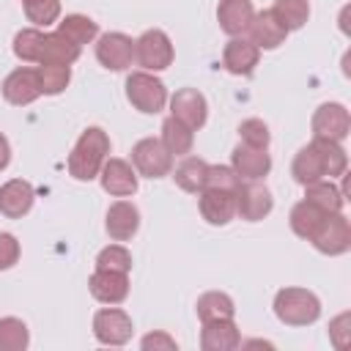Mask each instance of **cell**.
Instances as JSON below:
<instances>
[{
	"instance_id": "6da1fadb",
	"label": "cell",
	"mask_w": 351,
	"mask_h": 351,
	"mask_svg": "<svg viewBox=\"0 0 351 351\" xmlns=\"http://www.w3.org/2000/svg\"><path fill=\"white\" fill-rule=\"evenodd\" d=\"M346 170H348V154L335 140H315L313 137L307 145H302L296 151V156L291 162V176L302 186L321 181V178L346 176Z\"/></svg>"
},
{
	"instance_id": "7a4b0ae2",
	"label": "cell",
	"mask_w": 351,
	"mask_h": 351,
	"mask_svg": "<svg viewBox=\"0 0 351 351\" xmlns=\"http://www.w3.org/2000/svg\"><path fill=\"white\" fill-rule=\"evenodd\" d=\"M107 156H110V134L101 126H88L77 137V143L66 159L69 176L77 181H93V178H99V170Z\"/></svg>"
},
{
	"instance_id": "3957f363",
	"label": "cell",
	"mask_w": 351,
	"mask_h": 351,
	"mask_svg": "<svg viewBox=\"0 0 351 351\" xmlns=\"http://www.w3.org/2000/svg\"><path fill=\"white\" fill-rule=\"evenodd\" d=\"M274 315L285 326H310L321 318V299L307 288H280L274 293Z\"/></svg>"
},
{
	"instance_id": "277c9868",
	"label": "cell",
	"mask_w": 351,
	"mask_h": 351,
	"mask_svg": "<svg viewBox=\"0 0 351 351\" xmlns=\"http://www.w3.org/2000/svg\"><path fill=\"white\" fill-rule=\"evenodd\" d=\"M126 99L143 115H156L167 104V85L151 71H132L126 77Z\"/></svg>"
},
{
	"instance_id": "5b68a950",
	"label": "cell",
	"mask_w": 351,
	"mask_h": 351,
	"mask_svg": "<svg viewBox=\"0 0 351 351\" xmlns=\"http://www.w3.org/2000/svg\"><path fill=\"white\" fill-rule=\"evenodd\" d=\"M176 58V49H173V41L165 30L159 27H151L145 30L140 38H134V63L143 66V71H165Z\"/></svg>"
},
{
	"instance_id": "8992f818",
	"label": "cell",
	"mask_w": 351,
	"mask_h": 351,
	"mask_svg": "<svg viewBox=\"0 0 351 351\" xmlns=\"http://www.w3.org/2000/svg\"><path fill=\"white\" fill-rule=\"evenodd\" d=\"M321 255H329V258H337V255H346L351 250V225L348 219L343 217V211H335V214H324V219L318 222V228L313 230V236L307 239Z\"/></svg>"
},
{
	"instance_id": "52a82bcc",
	"label": "cell",
	"mask_w": 351,
	"mask_h": 351,
	"mask_svg": "<svg viewBox=\"0 0 351 351\" xmlns=\"http://www.w3.org/2000/svg\"><path fill=\"white\" fill-rule=\"evenodd\" d=\"M132 167L143 178H165L173 170V154L162 145L159 137H143L132 148Z\"/></svg>"
},
{
	"instance_id": "ba28073f",
	"label": "cell",
	"mask_w": 351,
	"mask_h": 351,
	"mask_svg": "<svg viewBox=\"0 0 351 351\" xmlns=\"http://www.w3.org/2000/svg\"><path fill=\"white\" fill-rule=\"evenodd\" d=\"M134 324L132 315L115 304H107L101 310H96L93 315V337L101 346H126L132 340Z\"/></svg>"
},
{
	"instance_id": "9c48e42d",
	"label": "cell",
	"mask_w": 351,
	"mask_h": 351,
	"mask_svg": "<svg viewBox=\"0 0 351 351\" xmlns=\"http://www.w3.org/2000/svg\"><path fill=\"white\" fill-rule=\"evenodd\" d=\"M96 60L107 71H126L134 63V38L121 30L101 33L96 38Z\"/></svg>"
},
{
	"instance_id": "30bf717a",
	"label": "cell",
	"mask_w": 351,
	"mask_h": 351,
	"mask_svg": "<svg viewBox=\"0 0 351 351\" xmlns=\"http://www.w3.org/2000/svg\"><path fill=\"white\" fill-rule=\"evenodd\" d=\"M313 137L315 140H335L343 143L351 132V112L346 110V104L340 101H324L315 112H313Z\"/></svg>"
},
{
	"instance_id": "8fae6325",
	"label": "cell",
	"mask_w": 351,
	"mask_h": 351,
	"mask_svg": "<svg viewBox=\"0 0 351 351\" xmlns=\"http://www.w3.org/2000/svg\"><path fill=\"white\" fill-rule=\"evenodd\" d=\"M274 208V197L261 181H241L236 186V217L244 222H261Z\"/></svg>"
},
{
	"instance_id": "7c38bea8",
	"label": "cell",
	"mask_w": 351,
	"mask_h": 351,
	"mask_svg": "<svg viewBox=\"0 0 351 351\" xmlns=\"http://www.w3.org/2000/svg\"><path fill=\"white\" fill-rule=\"evenodd\" d=\"M137 170L132 167V162L118 159V156H107L101 170H99V181L101 189L112 197H132L137 192Z\"/></svg>"
},
{
	"instance_id": "4fadbf2b",
	"label": "cell",
	"mask_w": 351,
	"mask_h": 351,
	"mask_svg": "<svg viewBox=\"0 0 351 351\" xmlns=\"http://www.w3.org/2000/svg\"><path fill=\"white\" fill-rule=\"evenodd\" d=\"M167 101H170V115L178 118L181 123H186L189 129L197 132L200 126H206V121H208V101H206V96L197 88H181Z\"/></svg>"
},
{
	"instance_id": "5bb4252c",
	"label": "cell",
	"mask_w": 351,
	"mask_h": 351,
	"mask_svg": "<svg viewBox=\"0 0 351 351\" xmlns=\"http://www.w3.org/2000/svg\"><path fill=\"white\" fill-rule=\"evenodd\" d=\"M41 96V85H38V71L30 66H19L14 69L5 80H3V99L14 107H27Z\"/></svg>"
},
{
	"instance_id": "9a60e30c",
	"label": "cell",
	"mask_w": 351,
	"mask_h": 351,
	"mask_svg": "<svg viewBox=\"0 0 351 351\" xmlns=\"http://www.w3.org/2000/svg\"><path fill=\"white\" fill-rule=\"evenodd\" d=\"M197 208H200V217L208 225L222 228V225L236 219V192H230V189H203V192H197Z\"/></svg>"
},
{
	"instance_id": "2e32d148",
	"label": "cell",
	"mask_w": 351,
	"mask_h": 351,
	"mask_svg": "<svg viewBox=\"0 0 351 351\" xmlns=\"http://www.w3.org/2000/svg\"><path fill=\"white\" fill-rule=\"evenodd\" d=\"M247 38L263 52H269V49H277L280 44H285V38H288V27L277 19V14L271 11V8H263V11H258L255 16H252V22H250V27H247Z\"/></svg>"
},
{
	"instance_id": "e0dca14e",
	"label": "cell",
	"mask_w": 351,
	"mask_h": 351,
	"mask_svg": "<svg viewBox=\"0 0 351 351\" xmlns=\"http://www.w3.org/2000/svg\"><path fill=\"white\" fill-rule=\"evenodd\" d=\"M230 167L236 170V176L241 181H261L271 170L269 148H252V145L239 143L233 148V154H230Z\"/></svg>"
},
{
	"instance_id": "ac0fdd59",
	"label": "cell",
	"mask_w": 351,
	"mask_h": 351,
	"mask_svg": "<svg viewBox=\"0 0 351 351\" xmlns=\"http://www.w3.org/2000/svg\"><path fill=\"white\" fill-rule=\"evenodd\" d=\"M258 60H261V49L244 36H233L222 49V66L233 77H250Z\"/></svg>"
},
{
	"instance_id": "d6986e66",
	"label": "cell",
	"mask_w": 351,
	"mask_h": 351,
	"mask_svg": "<svg viewBox=\"0 0 351 351\" xmlns=\"http://www.w3.org/2000/svg\"><path fill=\"white\" fill-rule=\"evenodd\" d=\"M90 296L101 304H121L129 296V274L126 271H110V269H96L88 280Z\"/></svg>"
},
{
	"instance_id": "ffe728a7",
	"label": "cell",
	"mask_w": 351,
	"mask_h": 351,
	"mask_svg": "<svg viewBox=\"0 0 351 351\" xmlns=\"http://www.w3.org/2000/svg\"><path fill=\"white\" fill-rule=\"evenodd\" d=\"M104 230L112 241H129L140 230V208L132 200H115L107 208Z\"/></svg>"
},
{
	"instance_id": "44dd1931",
	"label": "cell",
	"mask_w": 351,
	"mask_h": 351,
	"mask_svg": "<svg viewBox=\"0 0 351 351\" xmlns=\"http://www.w3.org/2000/svg\"><path fill=\"white\" fill-rule=\"evenodd\" d=\"M36 200V189L25 178H11L0 186V214L8 219H22Z\"/></svg>"
},
{
	"instance_id": "7402d4cb",
	"label": "cell",
	"mask_w": 351,
	"mask_h": 351,
	"mask_svg": "<svg viewBox=\"0 0 351 351\" xmlns=\"http://www.w3.org/2000/svg\"><path fill=\"white\" fill-rule=\"evenodd\" d=\"M241 346V332L233 318L203 321L200 329V348L203 351H233Z\"/></svg>"
},
{
	"instance_id": "603a6c76",
	"label": "cell",
	"mask_w": 351,
	"mask_h": 351,
	"mask_svg": "<svg viewBox=\"0 0 351 351\" xmlns=\"http://www.w3.org/2000/svg\"><path fill=\"white\" fill-rule=\"evenodd\" d=\"M252 16H255L252 0H219V5H217L219 30L228 33L230 38L233 36H244L250 22H252Z\"/></svg>"
},
{
	"instance_id": "cb8c5ba5",
	"label": "cell",
	"mask_w": 351,
	"mask_h": 351,
	"mask_svg": "<svg viewBox=\"0 0 351 351\" xmlns=\"http://www.w3.org/2000/svg\"><path fill=\"white\" fill-rule=\"evenodd\" d=\"M206 170H208V162L200 159V156H181V162L176 165V170H170L173 181L178 189L189 192V195H197L206 189Z\"/></svg>"
},
{
	"instance_id": "d4e9b609",
	"label": "cell",
	"mask_w": 351,
	"mask_h": 351,
	"mask_svg": "<svg viewBox=\"0 0 351 351\" xmlns=\"http://www.w3.org/2000/svg\"><path fill=\"white\" fill-rule=\"evenodd\" d=\"M82 47L71 44L66 36L55 33H44V44H41V55H38V66L41 63H58V66H71L77 63Z\"/></svg>"
},
{
	"instance_id": "484cf974",
	"label": "cell",
	"mask_w": 351,
	"mask_h": 351,
	"mask_svg": "<svg viewBox=\"0 0 351 351\" xmlns=\"http://www.w3.org/2000/svg\"><path fill=\"white\" fill-rule=\"evenodd\" d=\"M162 145L173 154V156H186L192 154V145H195V129H189L186 123H181L178 118L167 115L162 121V134H159Z\"/></svg>"
},
{
	"instance_id": "4316f807",
	"label": "cell",
	"mask_w": 351,
	"mask_h": 351,
	"mask_svg": "<svg viewBox=\"0 0 351 351\" xmlns=\"http://www.w3.org/2000/svg\"><path fill=\"white\" fill-rule=\"evenodd\" d=\"M304 200H310L313 206H318L326 214H335V211H343L346 192L340 186H335L332 178H321V181H313L304 186Z\"/></svg>"
},
{
	"instance_id": "83f0119b",
	"label": "cell",
	"mask_w": 351,
	"mask_h": 351,
	"mask_svg": "<svg viewBox=\"0 0 351 351\" xmlns=\"http://www.w3.org/2000/svg\"><path fill=\"white\" fill-rule=\"evenodd\" d=\"M58 33L66 36L71 44L85 47V44L99 38V22H93L88 14H66L58 22Z\"/></svg>"
},
{
	"instance_id": "f1b7e54d",
	"label": "cell",
	"mask_w": 351,
	"mask_h": 351,
	"mask_svg": "<svg viewBox=\"0 0 351 351\" xmlns=\"http://www.w3.org/2000/svg\"><path fill=\"white\" fill-rule=\"evenodd\" d=\"M195 313L200 321H217V318H233L236 304L225 291H206L195 302Z\"/></svg>"
},
{
	"instance_id": "f546056e",
	"label": "cell",
	"mask_w": 351,
	"mask_h": 351,
	"mask_svg": "<svg viewBox=\"0 0 351 351\" xmlns=\"http://www.w3.org/2000/svg\"><path fill=\"white\" fill-rule=\"evenodd\" d=\"M324 214L326 211H321L318 206H313L310 200H299L293 208H291V217H288V222H291V230L299 236V239H310L313 236V230L318 228V222L324 219Z\"/></svg>"
},
{
	"instance_id": "4dcf8cb0",
	"label": "cell",
	"mask_w": 351,
	"mask_h": 351,
	"mask_svg": "<svg viewBox=\"0 0 351 351\" xmlns=\"http://www.w3.org/2000/svg\"><path fill=\"white\" fill-rule=\"evenodd\" d=\"M30 346V329L22 318H0V351H25Z\"/></svg>"
},
{
	"instance_id": "1f68e13d",
	"label": "cell",
	"mask_w": 351,
	"mask_h": 351,
	"mask_svg": "<svg viewBox=\"0 0 351 351\" xmlns=\"http://www.w3.org/2000/svg\"><path fill=\"white\" fill-rule=\"evenodd\" d=\"M38 85L41 96H58L69 88L71 82V66H58V63H41L38 69Z\"/></svg>"
},
{
	"instance_id": "d6a6232c",
	"label": "cell",
	"mask_w": 351,
	"mask_h": 351,
	"mask_svg": "<svg viewBox=\"0 0 351 351\" xmlns=\"http://www.w3.org/2000/svg\"><path fill=\"white\" fill-rule=\"evenodd\" d=\"M271 11L277 14V19L291 30H302L310 19V0H274Z\"/></svg>"
},
{
	"instance_id": "836d02e7",
	"label": "cell",
	"mask_w": 351,
	"mask_h": 351,
	"mask_svg": "<svg viewBox=\"0 0 351 351\" xmlns=\"http://www.w3.org/2000/svg\"><path fill=\"white\" fill-rule=\"evenodd\" d=\"M41 44H44V33L38 27H22L14 36V55L22 63H38L41 55Z\"/></svg>"
},
{
	"instance_id": "e575fe53",
	"label": "cell",
	"mask_w": 351,
	"mask_h": 351,
	"mask_svg": "<svg viewBox=\"0 0 351 351\" xmlns=\"http://www.w3.org/2000/svg\"><path fill=\"white\" fill-rule=\"evenodd\" d=\"M27 22L36 27H47L60 19V0H19Z\"/></svg>"
},
{
	"instance_id": "d590c367",
	"label": "cell",
	"mask_w": 351,
	"mask_h": 351,
	"mask_svg": "<svg viewBox=\"0 0 351 351\" xmlns=\"http://www.w3.org/2000/svg\"><path fill=\"white\" fill-rule=\"evenodd\" d=\"M96 269H110V271H132V252L115 241V244H107L104 250H99L96 255Z\"/></svg>"
},
{
	"instance_id": "8d00e7d4",
	"label": "cell",
	"mask_w": 351,
	"mask_h": 351,
	"mask_svg": "<svg viewBox=\"0 0 351 351\" xmlns=\"http://www.w3.org/2000/svg\"><path fill=\"white\" fill-rule=\"evenodd\" d=\"M239 143L252 145V148H269L271 132H269L266 121H261V118H244L239 123Z\"/></svg>"
},
{
	"instance_id": "74e56055",
	"label": "cell",
	"mask_w": 351,
	"mask_h": 351,
	"mask_svg": "<svg viewBox=\"0 0 351 351\" xmlns=\"http://www.w3.org/2000/svg\"><path fill=\"white\" fill-rule=\"evenodd\" d=\"M239 184H241V178L236 176V170L230 165H208L206 189H230V192H236Z\"/></svg>"
},
{
	"instance_id": "f35d334b",
	"label": "cell",
	"mask_w": 351,
	"mask_h": 351,
	"mask_svg": "<svg viewBox=\"0 0 351 351\" xmlns=\"http://www.w3.org/2000/svg\"><path fill=\"white\" fill-rule=\"evenodd\" d=\"M19 241H16V236L14 233H5V230H0V271H8V269H14L16 263H19Z\"/></svg>"
},
{
	"instance_id": "ab89813d",
	"label": "cell",
	"mask_w": 351,
	"mask_h": 351,
	"mask_svg": "<svg viewBox=\"0 0 351 351\" xmlns=\"http://www.w3.org/2000/svg\"><path fill=\"white\" fill-rule=\"evenodd\" d=\"M140 348H143V351H176L178 343H176V337H170L167 332H148V335L140 340Z\"/></svg>"
},
{
	"instance_id": "60d3db41",
	"label": "cell",
	"mask_w": 351,
	"mask_h": 351,
	"mask_svg": "<svg viewBox=\"0 0 351 351\" xmlns=\"http://www.w3.org/2000/svg\"><path fill=\"white\" fill-rule=\"evenodd\" d=\"M348 321V313H343V315H337L335 321H332V329H329V335H332V343H335V348H346V329H343V324Z\"/></svg>"
},
{
	"instance_id": "b9f144b4",
	"label": "cell",
	"mask_w": 351,
	"mask_h": 351,
	"mask_svg": "<svg viewBox=\"0 0 351 351\" xmlns=\"http://www.w3.org/2000/svg\"><path fill=\"white\" fill-rule=\"evenodd\" d=\"M8 165H11V143H8V137L0 132V173H3Z\"/></svg>"
}]
</instances>
